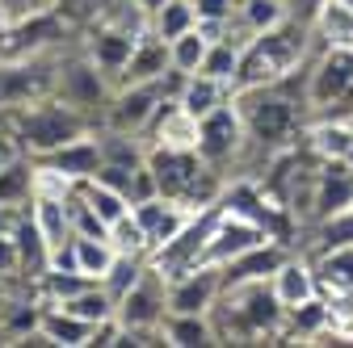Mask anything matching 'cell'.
Here are the masks:
<instances>
[{"label":"cell","mask_w":353,"mask_h":348,"mask_svg":"<svg viewBox=\"0 0 353 348\" xmlns=\"http://www.w3.org/2000/svg\"><path fill=\"white\" fill-rule=\"evenodd\" d=\"M307 38L312 34V21H282L265 34H252L248 47L240 51V89H252V84H282L299 72L303 55H307Z\"/></svg>","instance_id":"6da1fadb"},{"label":"cell","mask_w":353,"mask_h":348,"mask_svg":"<svg viewBox=\"0 0 353 348\" xmlns=\"http://www.w3.org/2000/svg\"><path fill=\"white\" fill-rule=\"evenodd\" d=\"M80 135H88V118H84V109H76L59 93L42 97L38 105H30L21 113H13V139L30 155H51V151H59L63 143H72Z\"/></svg>","instance_id":"7a4b0ae2"},{"label":"cell","mask_w":353,"mask_h":348,"mask_svg":"<svg viewBox=\"0 0 353 348\" xmlns=\"http://www.w3.org/2000/svg\"><path fill=\"white\" fill-rule=\"evenodd\" d=\"M148 168L156 177V193L181 202L190 210H206L219 197L214 185V164H206L198 151H168V147H148Z\"/></svg>","instance_id":"3957f363"},{"label":"cell","mask_w":353,"mask_h":348,"mask_svg":"<svg viewBox=\"0 0 353 348\" xmlns=\"http://www.w3.org/2000/svg\"><path fill=\"white\" fill-rule=\"evenodd\" d=\"M282 84H252V89H236V97H232L244 118L248 139H256L261 147H286L294 139L299 109H294V101L282 97Z\"/></svg>","instance_id":"277c9868"},{"label":"cell","mask_w":353,"mask_h":348,"mask_svg":"<svg viewBox=\"0 0 353 348\" xmlns=\"http://www.w3.org/2000/svg\"><path fill=\"white\" fill-rule=\"evenodd\" d=\"M55 89H59V67L42 55L0 59V113H21L42 97H55Z\"/></svg>","instance_id":"5b68a950"},{"label":"cell","mask_w":353,"mask_h":348,"mask_svg":"<svg viewBox=\"0 0 353 348\" xmlns=\"http://www.w3.org/2000/svg\"><path fill=\"white\" fill-rule=\"evenodd\" d=\"M228 298V311H232V323H236V336H274L282 323H286V307L278 302L274 285L270 281H236L223 290Z\"/></svg>","instance_id":"8992f818"},{"label":"cell","mask_w":353,"mask_h":348,"mask_svg":"<svg viewBox=\"0 0 353 348\" xmlns=\"http://www.w3.org/2000/svg\"><path fill=\"white\" fill-rule=\"evenodd\" d=\"M164 89L160 80H148V84H118L114 97L105 101V126L110 130H122V135H148V126L156 122L160 105H164Z\"/></svg>","instance_id":"52a82bcc"},{"label":"cell","mask_w":353,"mask_h":348,"mask_svg":"<svg viewBox=\"0 0 353 348\" xmlns=\"http://www.w3.org/2000/svg\"><path fill=\"white\" fill-rule=\"evenodd\" d=\"M228 290V273L219 265H194L185 273L168 277V311H185V315H210L214 302Z\"/></svg>","instance_id":"ba28073f"},{"label":"cell","mask_w":353,"mask_h":348,"mask_svg":"<svg viewBox=\"0 0 353 348\" xmlns=\"http://www.w3.org/2000/svg\"><path fill=\"white\" fill-rule=\"evenodd\" d=\"M244 139H248V130H244V118H240L236 101L219 105L214 113H206L198 122V155L206 164H214V168L223 164V160H232L244 147Z\"/></svg>","instance_id":"9c48e42d"},{"label":"cell","mask_w":353,"mask_h":348,"mask_svg":"<svg viewBox=\"0 0 353 348\" xmlns=\"http://www.w3.org/2000/svg\"><path fill=\"white\" fill-rule=\"evenodd\" d=\"M353 97V51H324L320 63L307 72V105H345Z\"/></svg>","instance_id":"30bf717a"},{"label":"cell","mask_w":353,"mask_h":348,"mask_svg":"<svg viewBox=\"0 0 353 348\" xmlns=\"http://www.w3.org/2000/svg\"><path fill=\"white\" fill-rule=\"evenodd\" d=\"M63 101H72L76 109H97V105H105L110 97H114V80L88 59V55H80V59H68V63H59V89H55Z\"/></svg>","instance_id":"8fae6325"},{"label":"cell","mask_w":353,"mask_h":348,"mask_svg":"<svg viewBox=\"0 0 353 348\" xmlns=\"http://www.w3.org/2000/svg\"><path fill=\"white\" fill-rule=\"evenodd\" d=\"M130 210L139 214V223H143V231H148V239H152V252H160L164 243H172L176 235L194 223V214H198V210L172 202V197H164V193H156V197H148V202H139V206H130Z\"/></svg>","instance_id":"7c38bea8"},{"label":"cell","mask_w":353,"mask_h":348,"mask_svg":"<svg viewBox=\"0 0 353 348\" xmlns=\"http://www.w3.org/2000/svg\"><path fill=\"white\" fill-rule=\"evenodd\" d=\"M34 160H42V164H51V168H59L63 177H72L76 185H84V181H93L97 172L105 168V151H101V135H80V139H72V143H63L59 151H51V155H34Z\"/></svg>","instance_id":"4fadbf2b"},{"label":"cell","mask_w":353,"mask_h":348,"mask_svg":"<svg viewBox=\"0 0 353 348\" xmlns=\"http://www.w3.org/2000/svg\"><path fill=\"white\" fill-rule=\"evenodd\" d=\"M307 206H312V219H328V214H341L353 206V168L349 164H324L316 172L312 181V197H307Z\"/></svg>","instance_id":"5bb4252c"},{"label":"cell","mask_w":353,"mask_h":348,"mask_svg":"<svg viewBox=\"0 0 353 348\" xmlns=\"http://www.w3.org/2000/svg\"><path fill=\"white\" fill-rule=\"evenodd\" d=\"M139 38H143V34H139ZM139 38L126 34V30H118V25H110V21H97L93 34H88L84 55L93 59V63L114 80V89H118V76H122V67H126V59H130V51H135Z\"/></svg>","instance_id":"9a60e30c"},{"label":"cell","mask_w":353,"mask_h":348,"mask_svg":"<svg viewBox=\"0 0 353 348\" xmlns=\"http://www.w3.org/2000/svg\"><path fill=\"white\" fill-rule=\"evenodd\" d=\"M152 147H168V151H198V118L181 105V101H164L156 122L148 126Z\"/></svg>","instance_id":"2e32d148"},{"label":"cell","mask_w":353,"mask_h":348,"mask_svg":"<svg viewBox=\"0 0 353 348\" xmlns=\"http://www.w3.org/2000/svg\"><path fill=\"white\" fill-rule=\"evenodd\" d=\"M270 285H274V294H278V302H282L286 311L320 298V273H316V265H307V260H299V256L282 260L278 273L270 277Z\"/></svg>","instance_id":"e0dca14e"},{"label":"cell","mask_w":353,"mask_h":348,"mask_svg":"<svg viewBox=\"0 0 353 348\" xmlns=\"http://www.w3.org/2000/svg\"><path fill=\"white\" fill-rule=\"evenodd\" d=\"M168 67H172L168 42H164L156 30H148V34L135 42V51H130V59H126V67H122L118 84H148V80H160Z\"/></svg>","instance_id":"ac0fdd59"},{"label":"cell","mask_w":353,"mask_h":348,"mask_svg":"<svg viewBox=\"0 0 353 348\" xmlns=\"http://www.w3.org/2000/svg\"><path fill=\"white\" fill-rule=\"evenodd\" d=\"M42 302V298H38ZM38 327L47 331L51 348H88V340H93V327L97 323H88L80 315H72L68 307H59V302H42V319Z\"/></svg>","instance_id":"d6986e66"},{"label":"cell","mask_w":353,"mask_h":348,"mask_svg":"<svg viewBox=\"0 0 353 348\" xmlns=\"http://www.w3.org/2000/svg\"><path fill=\"white\" fill-rule=\"evenodd\" d=\"M312 34L324 42V51H353V9L345 0H320L312 13Z\"/></svg>","instance_id":"ffe728a7"},{"label":"cell","mask_w":353,"mask_h":348,"mask_svg":"<svg viewBox=\"0 0 353 348\" xmlns=\"http://www.w3.org/2000/svg\"><path fill=\"white\" fill-rule=\"evenodd\" d=\"M118 260V248L110 243V235H72L68 248V269L84 273L88 281H101Z\"/></svg>","instance_id":"44dd1931"},{"label":"cell","mask_w":353,"mask_h":348,"mask_svg":"<svg viewBox=\"0 0 353 348\" xmlns=\"http://www.w3.org/2000/svg\"><path fill=\"white\" fill-rule=\"evenodd\" d=\"M307 147L320 164H349L353 151V122L349 118H324L307 130Z\"/></svg>","instance_id":"7402d4cb"},{"label":"cell","mask_w":353,"mask_h":348,"mask_svg":"<svg viewBox=\"0 0 353 348\" xmlns=\"http://www.w3.org/2000/svg\"><path fill=\"white\" fill-rule=\"evenodd\" d=\"M236 97V89H228L223 80H214V76H206V72H194V76H185V84H181V93H176V101H181L198 122L206 118V113H214L219 105H228Z\"/></svg>","instance_id":"603a6c76"},{"label":"cell","mask_w":353,"mask_h":348,"mask_svg":"<svg viewBox=\"0 0 353 348\" xmlns=\"http://www.w3.org/2000/svg\"><path fill=\"white\" fill-rule=\"evenodd\" d=\"M34 202V155L17 151L5 168H0V210H21Z\"/></svg>","instance_id":"cb8c5ba5"},{"label":"cell","mask_w":353,"mask_h":348,"mask_svg":"<svg viewBox=\"0 0 353 348\" xmlns=\"http://www.w3.org/2000/svg\"><path fill=\"white\" fill-rule=\"evenodd\" d=\"M282 260H286V252L278 248V239H265V243L248 248L240 260H232V265L223 269L228 273V285H236V281H270L278 273Z\"/></svg>","instance_id":"d4e9b609"},{"label":"cell","mask_w":353,"mask_h":348,"mask_svg":"<svg viewBox=\"0 0 353 348\" xmlns=\"http://www.w3.org/2000/svg\"><path fill=\"white\" fill-rule=\"evenodd\" d=\"M160 331H164L168 348H202V344L219 340L210 315H185V311H168L164 323H160Z\"/></svg>","instance_id":"484cf974"},{"label":"cell","mask_w":353,"mask_h":348,"mask_svg":"<svg viewBox=\"0 0 353 348\" xmlns=\"http://www.w3.org/2000/svg\"><path fill=\"white\" fill-rule=\"evenodd\" d=\"M320 294H353V243L349 248H328L320 252Z\"/></svg>","instance_id":"4316f807"},{"label":"cell","mask_w":353,"mask_h":348,"mask_svg":"<svg viewBox=\"0 0 353 348\" xmlns=\"http://www.w3.org/2000/svg\"><path fill=\"white\" fill-rule=\"evenodd\" d=\"M80 197L88 202V206H93V214H97V219L110 227V223H118L122 219V214L130 210V202H126V193H118L114 185H105L101 177H93V181H84L80 185Z\"/></svg>","instance_id":"83f0119b"},{"label":"cell","mask_w":353,"mask_h":348,"mask_svg":"<svg viewBox=\"0 0 353 348\" xmlns=\"http://www.w3.org/2000/svg\"><path fill=\"white\" fill-rule=\"evenodd\" d=\"M248 34H265L282 21H290V0H240V13Z\"/></svg>","instance_id":"f1b7e54d"},{"label":"cell","mask_w":353,"mask_h":348,"mask_svg":"<svg viewBox=\"0 0 353 348\" xmlns=\"http://www.w3.org/2000/svg\"><path fill=\"white\" fill-rule=\"evenodd\" d=\"M210 42H214V38H210L206 30H198V25H194V30H185L181 38H172V42H168L172 67H176V72H185V76H194V72L202 67L206 51H210Z\"/></svg>","instance_id":"f546056e"},{"label":"cell","mask_w":353,"mask_h":348,"mask_svg":"<svg viewBox=\"0 0 353 348\" xmlns=\"http://www.w3.org/2000/svg\"><path fill=\"white\" fill-rule=\"evenodd\" d=\"M198 25V13H194V0H164V5L152 13V30L164 38V42H172V38H181L185 30H194Z\"/></svg>","instance_id":"4dcf8cb0"},{"label":"cell","mask_w":353,"mask_h":348,"mask_svg":"<svg viewBox=\"0 0 353 348\" xmlns=\"http://www.w3.org/2000/svg\"><path fill=\"white\" fill-rule=\"evenodd\" d=\"M110 243L122 256H143V260H152V239H148V231H143V223H139L135 210H126L118 223H110Z\"/></svg>","instance_id":"1f68e13d"},{"label":"cell","mask_w":353,"mask_h":348,"mask_svg":"<svg viewBox=\"0 0 353 348\" xmlns=\"http://www.w3.org/2000/svg\"><path fill=\"white\" fill-rule=\"evenodd\" d=\"M194 13H198V30H206L210 38H223L228 21L240 13V0H194Z\"/></svg>","instance_id":"d6a6232c"},{"label":"cell","mask_w":353,"mask_h":348,"mask_svg":"<svg viewBox=\"0 0 353 348\" xmlns=\"http://www.w3.org/2000/svg\"><path fill=\"white\" fill-rule=\"evenodd\" d=\"M316 239H320V252H328V248H349V243H353V206L341 210V214L320 219V223H316Z\"/></svg>","instance_id":"836d02e7"},{"label":"cell","mask_w":353,"mask_h":348,"mask_svg":"<svg viewBox=\"0 0 353 348\" xmlns=\"http://www.w3.org/2000/svg\"><path fill=\"white\" fill-rule=\"evenodd\" d=\"M26 269V252H21V239L13 227H0V281H9Z\"/></svg>","instance_id":"e575fe53"},{"label":"cell","mask_w":353,"mask_h":348,"mask_svg":"<svg viewBox=\"0 0 353 348\" xmlns=\"http://www.w3.org/2000/svg\"><path fill=\"white\" fill-rule=\"evenodd\" d=\"M17 151H21V143H17L13 135H0V168H5V164L17 155Z\"/></svg>","instance_id":"d590c367"},{"label":"cell","mask_w":353,"mask_h":348,"mask_svg":"<svg viewBox=\"0 0 353 348\" xmlns=\"http://www.w3.org/2000/svg\"><path fill=\"white\" fill-rule=\"evenodd\" d=\"M80 5H88V9H93V13H97V17H101V13H105V9H110V5H114V0H80Z\"/></svg>","instance_id":"8d00e7d4"},{"label":"cell","mask_w":353,"mask_h":348,"mask_svg":"<svg viewBox=\"0 0 353 348\" xmlns=\"http://www.w3.org/2000/svg\"><path fill=\"white\" fill-rule=\"evenodd\" d=\"M139 5H143V9H148V13H156V9H160V5H164V0H139Z\"/></svg>","instance_id":"74e56055"},{"label":"cell","mask_w":353,"mask_h":348,"mask_svg":"<svg viewBox=\"0 0 353 348\" xmlns=\"http://www.w3.org/2000/svg\"><path fill=\"white\" fill-rule=\"evenodd\" d=\"M349 168H353V151H349Z\"/></svg>","instance_id":"f35d334b"},{"label":"cell","mask_w":353,"mask_h":348,"mask_svg":"<svg viewBox=\"0 0 353 348\" xmlns=\"http://www.w3.org/2000/svg\"><path fill=\"white\" fill-rule=\"evenodd\" d=\"M345 5H349V9H353V0H345Z\"/></svg>","instance_id":"ab89813d"},{"label":"cell","mask_w":353,"mask_h":348,"mask_svg":"<svg viewBox=\"0 0 353 348\" xmlns=\"http://www.w3.org/2000/svg\"><path fill=\"white\" fill-rule=\"evenodd\" d=\"M349 122H353V113H349Z\"/></svg>","instance_id":"60d3db41"}]
</instances>
